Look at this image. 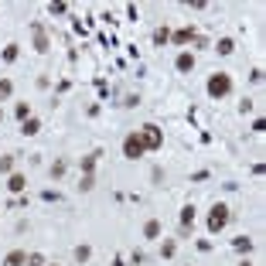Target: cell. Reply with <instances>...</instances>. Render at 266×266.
Returning <instances> with one entry per match:
<instances>
[{
	"label": "cell",
	"mask_w": 266,
	"mask_h": 266,
	"mask_svg": "<svg viewBox=\"0 0 266 266\" xmlns=\"http://www.w3.org/2000/svg\"><path fill=\"white\" fill-rule=\"evenodd\" d=\"M24 188H28V177L24 174H10L7 177V191H10V195H21Z\"/></svg>",
	"instance_id": "cell-8"
},
{
	"label": "cell",
	"mask_w": 266,
	"mask_h": 266,
	"mask_svg": "<svg viewBox=\"0 0 266 266\" xmlns=\"http://www.w3.org/2000/svg\"><path fill=\"white\" fill-rule=\"evenodd\" d=\"M167 41H171V31H167V28H157V31H154V45H157V48H160V45H167Z\"/></svg>",
	"instance_id": "cell-16"
},
{
	"label": "cell",
	"mask_w": 266,
	"mask_h": 266,
	"mask_svg": "<svg viewBox=\"0 0 266 266\" xmlns=\"http://www.w3.org/2000/svg\"><path fill=\"white\" fill-rule=\"evenodd\" d=\"M0 123H3V109H0Z\"/></svg>",
	"instance_id": "cell-32"
},
{
	"label": "cell",
	"mask_w": 266,
	"mask_h": 266,
	"mask_svg": "<svg viewBox=\"0 0 266 266\" xmlns=\"http://www.w3.org/2000/svg\"><path fill=\"white\" fill-rule=\"evenodd\" d=\"M253 109H256V103H253V99H242V103H239V113H242V116H246V113H253Z\"/></svg>",
	"instance_id": "cell-26"
},
{
	"label": "cell",
	"mask_w": 266,
	"mask_h": 266,
	"mask_svg": "<svg viewBox=\"0 0 266 266\" xmlns=\"http://www.w3.org/2000/svg\"><path fill=\"white\" fill-rule=\"evenodd\" d=\"M17 55H21V45H7V48H3V61H7V65L17 61Z\"/></svg>",
	"instance_id": "cell-17"
},
{
	"label": "cell",
	"mask_w": 266,
	"mask_h": 266,
	"mask_svg": "<svg viewBox=\"0 0 266 266\" xmlns=\"http://www.w3.org/2000/svg\"><path fill=\"white\" fill-rule=\"evenodd\" d=\"M160 232H164V225H160V218H150L147 225H144V236H147V239H157V236H160Z\"/></svg>",
	"instance_id": "cell-13"
},
{
	"label": "cell",
	"mask_w": 266,
	"mask_h": 266,
	"mask_svg": "<svg viewBox=\"0 0 266 266\" xmlns=\"http://www.w3.org/2000/svg\"><path fill=\"white\" fill-rule=\"evenodd\" d=\"M24 266H45V256L41 253H28V263Z\"/></svg>",
	"instance_id": "cell-25"
},
{
	"label": "cell",
	"mask_w": 266,
	"mask_h": 266,
	"mask_svg": "<svg viewBox=\"0 0 266 266\" xmlns=\"http://www.w3.org/2000/svg\"><path fill=\"white\" fill-rule=\"evenodd\" d=\"M34 28V52L38 55H45L48 52V34H45V24H31Z\"/></svg>",
	"instance_id": "cell-7"
},
{
	"label": "cell",
	"mask_w": 266,
	"mask_h": 266,
	"mask_svg": "<svg viewBox=\"0 0 266 266\" xmlns=\"http://www.w3.org/2000/svg\"><path fill=\"white\" fill-rule=\"evenodd\" d=\"M191 225H195V205H184V208H181V229L188 232Z\"/></svg>",
	"instance_id": "cell-12"
},
{
	"label": "cell",
	"mask_w": 266,
	"mask_h": 266,
	"mask_svg": "<svg viewBox=\"0 0 266 266\" xmlns=\"http://www.w3.org/2000/svg\"><path fill=\"white\" fill-rule=\"evenodd\" d=\"M10 171H14V157L3 154V157H0V174H10Z\"/></svg>",
	"instance_id": "cell-19"
},
{
	"label": "cell",
	"mask_w": 266,
	"mask_h": 266,
	"mask_svg": "<svg viewBox=\"0 0 266 266\" xmlns=\"http://www.w3.org/2000/svg\"><path fill=\"white\" fill-rule=\"evenodd\" d=\"M195 38H198V31L191 28V24H184V28H177L174 34H171V41H174L177 48H181V45H188V41H195Z\"/></svg>",
	"instance_id": "cell-5"
},
{
	"label": "cell",
	"mask_w": 266,
	"mask_h": 266,
	"mask_svg": "<svg viewBox=\"0 0 266 266\" xmlns=\"http://www.w3.org/2000/svg\"><path fill=\"white\" fill-rule=\"evenodd\" d=\"M137 133H140V140H144V147H147V150H160V147H164V133H160V126L144 123Z\"/></svg>",
	"instance_id": "cell-3"
},
{
	"label": "cell",
	"mask_w": 266,
	"mask_h": 266,
	"mask_svg": "<svg viewBox=\"0 0 266 266\" xmlns=\"http://www.w3.org/2000/svg\"><path fill=\"white\" fill-rule=\"evenodd\" d=\"M24 263H28V253L24 249H14V253L3 256V266H24Z\"/></svg>",
	"instance_id": "cell-11"
},
{
	"label": "cell",
	"mask_w": 266,
	"mask_h": 266,
	"mask_svg": "<svg viewBox=\"0 0 266 266\" xmlns=\"http://www.w3.org/2000/svg\"><path fill=\"white\" fill-rule=\"evenodd\" d=\"M99 157H103V150H92V154H86V157L79 160V164H82V174H92V171H96Z\"/></svg>",
	"instance_id": "cell-9"
},
{
	"label": "cell",
	"mask_w": 266,
	"mask_h": 266,
	"mask_svg": "<svg viewBox=\"0 0 266 266\" xmlns=\"http://www.w3.org/2000/svg\"><path fill=\"white\" fill-rule=\"evenodd\" d=\"M174 249H177V242H174V239H167V242L160 246V256H164V260H171V256H174Z\"/></svg>",
	"instance_id": "cell-22"
},
{
	"label": "cell",
	"mask_w": 266,
	"mask_h": 266,
	"mask_svg": "<svg viewBox=\"0 0 266 266\" xmlns=\"http://www.w3.org/2000/svg\"><path fill=\"white\" fill-rule=\"evenodd\" d=\"M113 266H126V263H123V256H116V260H113Z\"/></svg>",
	"instance_id": "cell-30"
},
{
	"label": "cell",
	"mask_w": 266,
	"mask_h": 266,
	"mask_svg": "<svg viewBox=\"0 0 266 266\" xmlns=\"http://www.w3.org/2000/svg\"><path fill=\"white\" fill-rule=\"evenodd\" d=\"M229 218H232V215H229V205H222V202H218V205L208 212V232H212V236H218V232L229 225Z\"/></svg>",
	"instance_id": "cell-2"
},
{
	"label": "cell",
	"mask_w": 266,
	"mask_h": 266,
	"mask_svg": "<svg viewBox=\"0 0 266 266\" xmlns=\"http://www.w3.org/2000/svg\"><path fill=\"white\" fill-rule=\"evenodd\" d=\"M208 96L212 99H225L229 92H232V75L229 72H215V75H208Z\"/></svg>",
	"instance_id": "cell-1"
},
{
	"label": "cell",
	"mask_w": 266,
	"mask_h": 266,
	"mask_svg": "<svg viewBox=\"0 0 266 266\" xmlns=\"http://www.w3.org/2000/svg\"><path fill=\"white\" fill-rule=\"evenodd\" d=\"M10 92H14V82L10 79H0V99H10Z\"/></svg>",
	"instance_id": "cell-23"
},
{
	"label": "cell",
	"mask_w": 266,
	"mask_h": 266,
	"mask_svg": "<svg viewBox=\"0 0 266 266\" xmlns=\"http://www.w3.org/2000/svg\"><path fill=\"white\" fill-rule=\"evenodd\" d=\"M14 116H17L21 123H24V119L31 116V106H28V103H17V106H14Z\"/></svg>",
	"instance_id": "cell-18"
},
{
	"label": "cell",
	"mask_w": 266,
	"mask_h": 266,
	"mask_svg": "<svg viewBox=\"0 0 266 266\" xmlns=\"http://www.w3.org/2000/svg\"><path fill=\"white\" fill-rule=\"evenodd\" d=\"M48 10H52V14H68V3H52Z\"/></svg>",
	"instance_id": "cell-27"
},
{
	"label": "cell",
	"mask_w": 266,
	"mask_h": 266,
	"mask_svg": "<svg viewBox=\"0 0 266 266\" xmlns=\"http://www.w3.org/2000/svg\"><path fill=\"white\" fill-rule=\"evenodd\" d=\"M239 266H253V263H249V260H242V263H239Z\"/></svg>",
	"instance_id": "cell-31"
},
{
	"label": "cell",
	"mask_w": 266,
	"mask_h": 266,
	"mask_svg": "<svg viewBox=\"0 0 266 266\" xmlns=\"http://www.w3.org/2000/svg\"><path fill=\"white\" fill-rule=\"evenodd\" d=\"M263 130H266V119L260 116V119H256V123H253V133H263Z\"/></svg>",
	"instance_id": "cell-29"
},
{
	"label": "cell",
	"mask_w": 266,
	"mask_h": 266,
	"mask_svg": "<svg viewBox=\"0 0 266 266\" xmlns=\"http://www.w3.org/2000/svg\"><path fill=\"white\" fill-rule=\"evenodd\" d=\"M144 154H147V147H144L140 133H126V137H123V157H126V160H140Z\"/></svg>",
	"instance_id": "cell-4"
},
{
	"label": "cell",
	"mask_w": 266,
	"mask_h": 266,
	"mask_svg": "<svg viewBox=\"0 0 266 266\" xmlns=\"http://www.w3.org/2000/svg\"><path fill=\"white\" fill-rule=\"evenodd\" d=\"M249 82H263V68H253L249 72Z\"/></svg>",
	"instance_id": "cell-28"
},
{
	"label": "cell",
	"mask_w": 266,
	"mask_h": 266,
	"mask_svg": "<svg viewBox=\"0 0 266 266\" xmlns=\"http://www.w3.org/2000/svg\"><path fill=\"white\" fill-rule=\"evenodd\" d=\"M174 68H177V72H181V75H188V72H195V55H191V52H181V55H177V58H174Z\"/></svg>",
	"instance_id": "cell-6"
},
{
	"label": "cell",
	"mask_w": 266,
	"mask_h": 266,
	"mask_svg": "<svg viewBox=\"0 0 266 266\" xmlns=\"http://www.w3.org/2000/svg\"><path fill=\"white\" fill-rule=\"evenodd\" d=\"M232 246H236V253H249V249H253V239L239 236V239H232Z\"/></svg>",
	"instance_id": "cell-15"
},
{
	"label": "cell",
	"mask_w": 266,
	"mask_h": 266,
	"mask_svg": "<svg viewBox=\"0 0 266 266\" xmlns=\"http://www.w3.org/2000/svg\"><path fill=\"white\" fill-rule=\"evenodd\" d=\"M89 256H92L89 246H75V260H79V263H89Z\"/></svg>",
	"instance_id": "cell-24"
},
{
	"label": "cell",
	"mask_w": 266,
	"mask_h": 266,
	"mask_svg": "<svg viewBox=\"0 0 266 266\" xmlns=\"http://www.w3.org/2000/svg\"><path fill=\"white\" fill-rule=\"evenodd\" d=\"M96 188V174H82V181H79V191H92Z\"/></svg>",
	"instance_id": "cell-21"
},
{
	"label": "cell",
	"mask_w": 266,
	"mask_h": 266,
	"mask_svg": "<svg viewBox=\"0 0 266 266\" xmlns=\"http://www.w3.org/2000/svg\"><path fill=\"white\" fill-rule=\"evenodd\" d=\"M21 133H24V137H38V133H41V119L28 116L24 123H21Z\"/></svg>",
	"instance_id": "cell-10"
},
{
	"label": "cell",
	"mask_w": 266,
	"mask_h": 266,
	"mask_svg": "<svg viewBox=\"0 0 266 266\" xmlns=\"http://www.w3.org/2000/svg\"><path fill=\"white\" fill-rule=\"evenodd\" d=\"M65 171H68V164H65V160H55V164H52V181H58Z\"/></svg>",
	"instance_id": "cell-20"
},
{
	"label": "cell",
	"mask_w": 266,
	"mask_h": 266,
	"mask_svg": "<svg viewBox=\"0 0 266 266\" xmlns=\"http://www.w3.org/2000/svg\"><path fill=\"white\" fill-rule=\"evenodd\" d=\"M215 52H218V55H232V52H236V41H232V38H218Z\"/></svg>",
	"instance_id": "cell-14"
}]
</instances>
